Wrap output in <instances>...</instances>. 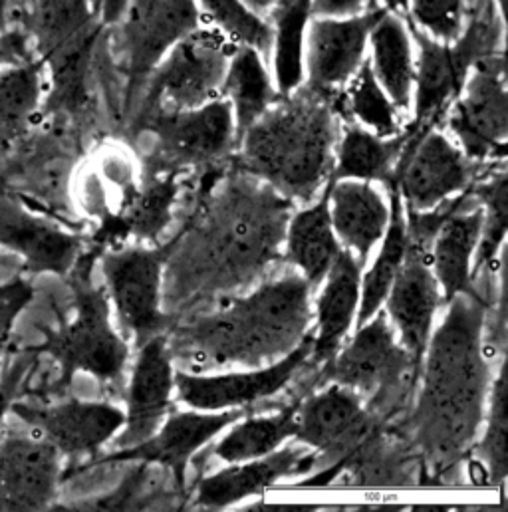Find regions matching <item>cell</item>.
<instances>
[{
	"mask_svg": "<svg viewBox=\"0 0 508 512\" xmlns=\"http://www.w3.org/2000/svg\"><path fill=\"white\" fill-rule=\"evenodd\" d=\"M334 96L296 88L241 133L243 163L282 191L310 197L328 173L336 139Z\"/></svg>",
	"mask_w": 508,
	"mask_h": 512,
	"instance_id": "6da1fadb",
	"label": "cell"
},
{
	"mask_svg": "<svg viewBox=\"0 0 508 512\" xmlns=\"http://www.w3.org/2000/svg\"><path fill=\"white\" fill-rule=\"evenodd\" d=\"M306 292L300 278L272 282L245 302L187 328L177 350L203 362H249L282 350L306 324Z\"/></svg>",
	"mask_w": 508,
	"mask_h": 512,
	"instance_id": "7a4b0ae2",
	"label": "cell"
},
{
	"mask_svg": "<svg viewBox=\"0 0 508 512\" xmlns=\"http://www.w3.org/2000/svg\"><path fill=\"white\" fill-rule=\"evenodd\" d=\"M465 20L453 42H439L407 18L419 46L413 86L417 128H431L451 108L479 60L503 52V0H471Z\"/></svg>",
	"mask_w": 508,
	"mask_h": 512,
	"instance_id": "3957f363",
	"label": "cell"
},
{
	"mask_svg": "<svg viewBox=\"0 0 508 512\" xmlns=\"http://www.w3.org/2000/svg\"><path fill=\"white\" fill-rule=\"evenodd\" d=\"M16 24L46 66V104L68 110L80 106L92 52L104 28L92 0H28Z\"/></svg>",
	"mask_w": 508,
	"mask_h": 512,
	"instance_id": "277c9868",
	"label": "cell"
},
{
	"mask_svg": "<svg viewBox=\"0 0 508 512\" xmlns=\"http://www.w3.org/2000/svg\"><path fill=\"white\" fill-rule=\"evenodd\" d=\"M28 350L48 356L58 366L60 376L54 389H66L76 374L116 384L127 362V346L110 324L108 300L100 288L90 286L86 276L76 282L72 320L58 330L44 332V342Z\"/></svg>",
	"mask_w": 508,
	"mask_h": 512,
	"instance_id": "5b68a950",
	"label": "cell"
},
{
	"mask_svg": "<svg viewBox=\"0 0 508 512\" xmlns=\"http://www.w3.org/2000/svg\"><path fill=\"white\" fill-rule=\"evenodd\" d=\"M237 44L201 22L181 38L147 80L137 124L155 112H181L221 98L223 80Z\"/></svg>",
	"mask_w": 508,
	"mask_h": 512,
	"instance_id": "8992f818",
	"label": "cell"
},
{
	"mask_svg": "<svg viewBox=\"0 0 508 512\" xmlns=\"http://www.w3.org/2000/svg\"><path fill=\"white\" fill-rule=\"evenodd\" d=\"M479 316L469 304H455L447 324L439 330L433 350L425 405L443 415L453 407L471 433L483 391V362L479 358Z\"/></svg>",
	"mask_w": 508,
	"mask_h": 512,
	"instance_id": "52a82bcc",
	"label": "cell"
},
{
	"mask_svg": "<svg viewBox=\"0 0 508 512\" xmlns=\"http://www.w3.org/2000/svg\"><path fill=\"white\" fill-rule=\"evenodd\" d=\"M201 22L197 0H127L118 22L122 24L127 110L163 56Z\"/></svg>",
	"mask_w": 508,
	"mask_h": 512,
	"instance_id": "ba28073f",
	"label": "cell"
},
{
	"mask_svg": "<svg viewBox=\"0 0 508 512\" xmlns=\"http://www.w3.org/2000/svg\"><path fill=\"white\" fill-rule=\"evenodd\" d=\"M449 128L473 159L505 157L508 135L505 54L479 60L449 108Z\"/></svg>",
	"mask_w": 508,
	"mask_h": 512,
	"instance_id": "9c48e42d",
	"label": "cell"
},
{
	"mask_svg": "<svg viewBox=\"0 0 508 512\" xmlns=\"http://www.w3.org/2000/svg\"><path fill=\"white\" fill-rule=\"evenodd\" d=\"M395 177L411 211H431L467 185L471 167L443 133L413 126L397 157Z\"/></svg>",
	"mask_w": 508,
	"mask_h": 512,
	"instance_id": "30bf717a",
	"label": "cell"
},
{
	"mask_svg": "<svg viewBox=\"0 0 508 512\" xmlns=\"http://www.w3.org/2000/svg\"><path fill=\"white\" fill-rule=\"evenodd\" d=\"M62 481V455L34 431L0 429V512L46 511Z\"/></svg>",
	"mask_w": 508,
	"mask_h": 512,
	"instance_id": "8fae6325",
	"label": "cell"
},
{
	"mask_svg": "<svg viewBox=\"0 0 508 512\" xmlns=\"http://www.w3.org/2000/svg\"><path fill=\"white\" fill-rule=\"evenodd\" d=\"M385 8L378 0L358 16H312L306 24L308 88L334 96L366 60L372 26Z\"/></svg>",
	"mask_w": 508,
	"mask_h": 512,
	"instance_id": "7c38bea8",
	"label": "cell"
},
{
	"mask_svg": "<svg viewBox=\"0 0 508 512\" xmlns=\"http://www.w3.org/2000/svg\"><path fill=\"white\" fill-rule=\"evenodd\" d=\"M10 413L62 457L94 455L126 423L124 411L102 401L66 399L52 405L14 401Z\"/></svg>",
	"mask_w": 508,
	"mask_h": 512,
	"instance_id": "4fadbf2b",
	"label": "cell"
},
{
	"mask_svg": "<svg viewBox=\"0 0 508 512\" xmlns=\"http://www.w3.org/2000/svg\"><path fill=\"white\" fill-rule=\"evenodd\" d=\"M137 126L155 133L161 159L173 165L223 157L237 139L233 108L223 98L193 110L155 112Z\"/></svg>",
	"mask_w": 508,
	"mask_h": 512,
	"instance_id": "5bb4252c",
	"label": "cell"
},
{
	"mask_svg": "<svg viewBox=\"0 0 508 512\" xmlns=\"http://www.w3.org/2000/svg\"><path fill=\"white\" fill-rule=\"evenodd\" d=\"M80 239L30 211L22 201L0 195V249L18 256L34 274H68L80 258Z\"/></svg>",
	"mask_w": 508,
	"mask_h": 512,
	"instance_id": "9a60e30c",
	"label": "cell"
},
{
	"mask_svg": "<svg viewBox=\"0 0 508 512\" xmlns=\"http://www.w3.org/2000/svg\"><path fill=\"white\" fill-rule=\"evenodd\" d=\"M409 366L415 370L409 354L395 346L387 320L378 316L368 326H360L352 346L334 362L330 378L362 393H376V401H381L387 399L389 389L399 387Z\"/></svg>",
	"mask_w": 508,
	"mask_h": 512,
	"instance_id": "2e32d148",
	"label": "cell"
},
{
	"mask_svg": "<svg viewBox=\"0 0 508 512\" xmlns=\"http://www.w3.org/2000/svg\"><path fill=\"white\" fill-rule=\"evenodd\" d=\"M104 272L122 324L137 336L139 344H145L161 326V256L135 249L112 253L104 258Z\"/></svg>",
	"mask_w": 508,
	"mask_h": 512,
	"instance_id": "e0dca14e",
	"label": "cell"
},
{
	"mask_svg": "<svg viewBox=\"0 0 508 512\" xmlns=\"http://www.w3.org/2000/svg\"><path fill=\"white\" fill-rule=\"evenodd\" d=\"M294 435L326 455H346L362 443L370 417L360 397L344 385H334L296 407Z\"/></svg>",
	"mask_w": 508,
	"mask_h": 512,
	"instance_id": "ac0fdd59",
	"label": "cell"
},
{
	"mask_svg": "<svg viewBox=\"0 0 508 512\" xmlns=\"http://www.w3.org/2000/svg\"><path fill=\"white\" fill-rule=\"evenodd\" d=\"M312 346V340H304L286 360L253 374H235L221 378H197L177 374L173 378V385H177L181 401L197 409L213 411L241 407L278 393L306 364L312 354Z\"/></svg>",
	"mask_w": 508,
	"mask_h": 512,
	"instance_id": "d6986e66",
	"label": "cell"
},
{
	"mask_svg": "<svg viewBox=\"0 0 508 512\" xmlns=\"http://www.w3.org/2000/svg\"><path fill=\"white\" fill-rule=\"evenodd\" d=\"M241 411L223 413H175L167 419L163 429L149 437L147 441L126 447L98 463H118V461H143L159 463L173 471L177 485L185 483V469L189 459L219 431L241 419Z\"/></svg>",
	"mask_w": 508,
	"mask_h": 512,
	"instance_id": "ffe728a7",
	"label": "cell"
},
{
	"mask_svg": "<svg viewBox=\"0 0 508 512\" xmlns=\"http://www.w3.org/2000/svg\"><path fill=\"white\" fill-rule=\"evenodd\" d=\"M421 249L409 247L405 260L387 292V308L397 324L415 368L423 358L429 328L439 304L437 282L429 272Z\"/></svg>",
	"mask_w": 508,
	"mask_h": 512,
	"instance_id": "44dd1931",
	"label": "cell"
},
{
	"mask_svg": "<svg viewBox=\"0 0 508 512\" xmlns=\"http://www.w3.org/2000/svg\"><path fill=\"white\" fill-rule=\"evenodd\" d=\"M173 391V370L165 338H149L133 368L127 397V431L122 447H133L155 435Z\"/></svg>",
	"mask_w": 508,
	"mask_h": 512,
	"instance_id": "7402d4cb",
	"label": "cell"
},
{
	"mask_svg": "<svg viewBox=\"0 0 508 512\" xmlns=\"http://www.w3.org/2000/svg\"><path fill=\"white\" fill-rule=\"evenodd\" d=\"M314 465V457L306 455L298 447H288L264 459L247 463L235 469L221 471L207 477L199 487L197 505L205 509H223L243 501L254 493H262L266 487L292 473H304Z\"/></svg>",
	"mask_w": 508,
	"mask_h": 512,
	"instance_id": "603a6c76",
	"label": "cell"
},
{
	"mask_svg": "<svg viewBox=\"0 0 508 512\" xmlns=\"http://www.w3.org/2000/svg\"><path fill=\"white\" fill-rule=\"evenodd\" d=\"M372 70L397 110H409L415 86V60L407 18L383 12L370 30Z\"/></svg>",
	"mask_w": 508,
	"mask_h": 512,
	"instance_id": "cb8c5ba5",
	"label": "cell"
},
{
	"mask_svg": "<svg viewBox=\"0 0 508 512\" xmlns=\"http://www.w3.org/2000/svg\"><path fill=\"white\" fill-rule=\"evenodd\" d=\"M328 195L332 199V205L328 203L332 229L364 262L389 221L380 193L370 183L340 181Z\"/></svg>",
	"mask_w": 508,
	"mask_h": 512,
	"instance_id": "d4e9b609",
	"label": "cell"
},
{
	"mask_svg": "<svg viewBox=\"0 0 508 512\" xmlns=\"http://www.w3.org/2000/svg\"><path fill=\"white\" fill-rule=\"evenodd\" d=\"M48 76L40 58L0 70V147H8L34 126L46 104Z\"/></svg>",
	"mask_w": 508,
	"mask_h": 512,
	"instance_id": "484cf974",
	"label": "cell"
},
{
	"mask_svg": "<svg viewBox=\"0 0 508 512\" xmlns=\"http://www.w3.org/2000/svg\"><path fill=\"white\" fill-rule=\"evenodd\" d=\"M461 203L445 217L433 237V266L447 300L471 290V256L483 229V211L475 209L461 213Z\"/></svg>",
	"mask_w": 508,
	"mask_h": 512,
	"instance_id": "4316f807",
	"label": "cell"
},
{
	"mask_svg": "<svg viewBox=\"0 0 508 512\" xmlns=\"http://www.w3.org/2000/svg\"><path fill=\"white\" fill-rule=\"evenodd\" d=\"M360 292V264L350 253H340L328 272V284L318 302V338L312 346L316 358H330L346 336Z\"/></svg>",
	"mask_w": 508,
	"mask_h": 512,
	"instance_id": "83f0119b",
	"label": "cell"
},
{
	"mask_svg": "<svg viewBox=\"0 0 508 512\" xmlns=\"http://www.w3.org/2000/svg\"><path fill=\"white\" fill-rule=\"evenodd\" d=\"M221 96L227 98L233 108L237 137H241V133L251 128L280 94L268 78L262 54L251 46H237L223 80Z\"/></svg>",
	"mask_w": 508,
	"mask_h": 512,
	"instance_id": "f1b7e54d",
	"label": "cell"
},
{
	"mask_svg": "<svg viewBox=\"0 0 508 512\" xmlns=\"http://www.w3.org/2000/svg\"><path fill=\"white\" fill-rule=\"evenodd\" d=\"M288 256L304 270L310 282H322L340 256L338 243L334 239V229L328 209V193L324 199L298 213L290 225L288 233Z\"/></svg>",
	"mask_w": 508,
	"mask_h": 512,
	"instance_id": "f546056e",
	"label": "cell"
},
{
	"mask_svg": "<svg viewBox=\"0 0 508 512\" xmlns=\"http://www.w3.org/2000/svg\"><path fill=\"white\" fill-rule=\"evenodd\" d=\"M407 139L409 133L391 141H383L376 133H370L358 126H350L338 147L336 177H387L393 161L401 155Z\"/></svg>",
	"mask_w": 508,
	"mask_h": 512,
	"instance_id": "4dcf8cb0",
	"label": "cell"
},
{
	"mask_svg": "<svg viewBox=\"0 0 508 512\" xmlns=\"http://www.w3.org/2000/svg\"><path fill=\"white\" fill-rule=\"evenodd\" d=\"M296 407H286L270 417H256L237 425L217 447L215 455L229 463H241L272 453L296 431Z\"/></svg>",
	"mask_w": 508,
	"mask_h": 512,
	"instance_id": "1f68e13d",
	"label": "cell"
},
{
	"mask_svg": "<svg viewBox=\"0 0 508 512\" xmlns=\"http://www.w3.org/2000/svg\"><path fill=\"white\" fill-rule=\"evenodd\" d=\"M391 201H393V209H391V221H387L389 223L387 237H385L380 258L376 260L374 268L368 272L366 282H364V300H362L360 320H358L360 326H364L368 320L374 318L381 302L387 298V292H389V288L405 260L407 249H409L403 209H401L399 195L395 191L391 195Z\"/></svg>",
	"mask_w": 508,
	"mask_h": 512,
	"instance_id": "d6a6232c",
	"label": "cell"
},
{
	"mask_svg": "<svg viewBox=\"0 0 508 512\" xmlns=\"http://www.w3.org/2000/svg\"><path fill=\"white\" fill-rule=\"evenodd\" d=\"M205 24L221 30L233 44L251 46L262 56L274 42L272 24L245 0H197Z\"/></svg>",
	"mask_w": 508,
	"mask_h": 512,
	"instance_id": "836d02e7",
	"label": "cell"
},
{
	"mask_svg": "<svg viewBox=\"0 0 508 512\" xmlns=\"http://www.w3.org/2000/svg\"><path fill=\"white\" fill-rule=\"evenodd\" d=\"M344 104H346V112L352 118L374 129L376 135L380 137H389L399 131V120H397L399 110L383 92L368 56L358 68V72L350 78Z\"/></svg>",
	"mask_w": 508,
	"mask_h": 512,
	"instance_id": "e575fe53",
	"label": "cell"
},
{
	"mask_svg": "<svg viewBox=\"0 0 508 512\" xmlns=\"http://www.w3.org/2000/svg\"><path fill=\"white\" fill-rule=\"evenodd\" d=\"M177 195L175 177L169 173L161 179H153L139 195H133L126 205V213L118 217V223L127 233L141 239L157 237L171 219V207Z\"/></svg>",
	"mask_w": 508,
	"mask_h": 512,
	"instance_id": "d590c367",
	"label": "cell"
},
{
	"mask_svg": "<svg viewBox=\"0 0 508 512\" xmlns=\"http://www.w3.org/2000/svg\"><path fill=\"white\" fill-rule=\"evenodd\" d=\"M465 0H409L407 18L427 36L453 42L465 24Z\"/></svg>",
	"mask_w": 508,
	"mask_h": 512,
	"instance_id": "8d00e7d4",
	"label": "cell"
},
{
	"mask_svg": "<svg viewBox=\"0 0 508 512\" xmlns=\"http://www.w3.org/2000/svg\"><path fill=\"white\" fill-rule=\"evenodd\" d=\"M481 197L487 203V221H485V231H483L479 256H477V268L493 260V256L497 255L507 235V175L501 173L495 181L483 187Z\"/></svg>",
	"mask_w": 508,
	"mask_h": 512,
	"instance_id": "74e56055",
	"label": "cell"
},
{
	"mask_svg": "<svg viewBox=\"0 0 508 512\" xmlns=\"http://www.w3.org/2000/svg\"><path fill=\"white\" fill-rule=\"evenodd\" d=\"M32 300L34 288L26 278L14 276L0 284V376L8 362V348L14 326L20 314L32 304Z\"/></svg>",
	"mask_w": 508,
	"mask_h": 512,
	"instance_id": "f35d334b",
	"label": "cell"
},
{
	"mask_svg": "<svg viewBox=\"0 0 508 512\" xmlns=\"http://www.w3.org/2000/svg\"><path fill=\"white\" fill-rule=\"evenodd\" d=\"M485 461L491 465V471L501 479L507 473V382L505 374L497 380L493 407H491V423L487 429V437L483 441Z\"/></svg>",
	"mask_w": 508,
	"mask_h": 512,
	"instance_id": "ab89813d",
	"label": "cell"
},
{
	"mask_svg": "<svg viewBox=\"0 0 508 512\" xmlns=\"http://www.w3.org/2000/svg\"><path fill=\"white\" fill-rule=\"evenodd\" d=\"M34 360H36V354H32L28 348L12 360L10 368L6 364L2 376H0V429H2V423L4 419L8 417L10 413V407L12 403L18 399V391L24 384V380L28 378L32 366H34Z\"/></svg>",
	"mask_w": 508,
	"mask_h": 512,
	"instance_id": "60d3db41",
	"label": "cell"
},
{
	"mask_svg": "<svg viewBox=\"0 0 508 512\" xmlns=\"http://www.w3.org/2000/svg\"><path fill=\"white\" fill-rule=\"evenodd\" d=\"M32 58H36V54L24 28L18 24L0 28V70L28 62Z\"/></svg>",
	"mask_w": 508,
	"mask_h": 512,
	"instance_id": "b9f144b4",
	"label": "cell"
},
{
	"mask_svg": "<svg viewBox=\"0 0 508 512\" xmlns=\"http://www.w3.org/2000/svg\"><path fill=\"white\" fill-rule=\"evenodd\" d=\"M376 0H312L310 18L312 16H328V18H344L358 16L366 12Z\"/></svg>",
	"mask_w": 508,
	"mask_h": 512,
	"instance_id": "7bdbcfd3",
	"label": "cell"
},
{
	"mask_svg": "<svg viewBox=\"0 0 508 512\" xmlns=\"http://www.w3.org/2000/svg\"><path fill=\"white\" fill-rule=\"evenodd\" d=\"M127 0H102L100 2V22L104 26H114L122 20L124 10H126Z\"/></svg>",
	"mask_w": 508,
	"mask_h": 512,
	"instance_id": "ee69618b",
	"label": "cell"
},
{
	"mask_svg": "<svg viewBox=\"0 0 508 512\" xmlns=\"http://www.w3.org/2000/svg\"><path fill=\"white\" fill-rule=\"evenodd\" d=\"M310 4L312 0H278L270 12H292L310 16Z\"/></svg>",
	"mask_w": 508,
	"mask_h": 512,
	"instance_id": "f6af8a7d",
	"label": "cell"
},
{
	"mask_svg": "<svg viewBox=\"0 0 508 512\" xmlns=\"http://www.w3.org/2000/svg\"><path fill=\"white\" fill-rule=\"evenodd\" d=\"M381 6L387 12H393V14H399V16L409 14V0H381Z\"/></svg>",
	"mask_w": 508,
	"mask_h": 512,
	"instance_id": "bcb514c9",
	"label": "cell"
},
{
	"mask_svg": "<svg viewBox=\"0 0 508 512\" xmlns=\"http://www.w3.org/2000/svg\"><path fill=\"white\" fill-rule=\"evenodd\" d=\"M251 8H253L254 12H258V14H270V10L276 6V2L278 0H245Z\"/></svg>",
	"mask_w": 508,
	"mask_h": 512,
	"instance_id": "7dc6e473",
	"label": "cell"
},
{
	"mask_svg": "<svg viewBox=\"0 0 508 512\" xmlns=\"http://www.w3.org/2000/svg\"><path fill=\"white\" fill-rule=\"evenodd\" d=\"M12 2H16V0H0V28H6V20H8Z\"/></svg>",
	"mask_w": 508,
	"mask_h": 512,
	"instance_id": "c3c4849f",
	"label": "cell"
}]
</instances>
